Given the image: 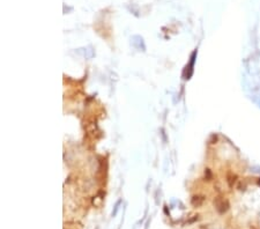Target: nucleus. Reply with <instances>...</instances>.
I'll return each instance as SVG.
<instances>
[{"mask_svg": "<svg viewBox=\"0 0 260 229\" xmlns=\"http://www.w3.org/2000/svg\"><path fill=\"white\" fill-rule=\"evenodd\" d=\"M259 184H260V181H259Z\"/></svg>", "mask_w": 260, "mask_h": 229, "instance_id": "nucleus-1", "label": "nucleus"}]
</instances>
